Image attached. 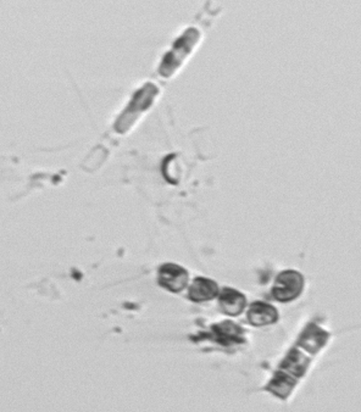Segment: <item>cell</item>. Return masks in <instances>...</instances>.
Wrapping results in <instances>:
<instances>
[{
  "instance_id": "6da1fadb",
  "label": "cell",
  "mask_w": 361,
  "mask_h": 412,
  "mask_svg": "<svg viewBox=\"0 0 361 412\" xmlns=\"http://www.w3.org/2000/svg\"><path fill=\"white\" fill-rule=\"evenodd\" d=\"M158 94L159 89L153 83H146L144 87L137 91L124 112L120 115L115 124V131L119 133L127 132L133 124L139 119V116L153 105Z\"/></svg>"
},
{
  "instance_id": "7a4b0ae2",
  "label": "cell",
  "mask_w": 361,
  "mask_h": 412,
  "mask_svg": "<svg viewBox=\"0 0 361 412\" xmlns=\"http://www.w3.org/2000/svg\"><path fill=\"white\" fill-rule=\"evenodd\" d=\"M199 39H201V33L197 28H187L186 32L175 41L172 49L164 56L159 67V74L164 77L172 76L179 70L186 58L192 53L193 48L197 46Z\"/></svg>"
},
{
  "instance_id": "3957f363",
  "label": "cell",
  "mask_w": 361,
  "mask_h": 412,
  "mask_svg": "<svg viewBox=\"0 0 361 412\" xmlns=\"http://www.w3.org/2000/svg\"><path fill=\"white\" fill-rule=\"evenodd\" d=\"M304 288V277L300 272L287 270L281 272L274 281L272 295L281 302H292L302 294Z\"/></svg>"
},
{
  "instance_id": "277c9868",
  "label": "cell",
  "mask_w": 361,
  "mask_h": 412,
  "mask_svg": "<svg viewBox=\"0 0 361 412\" xmlns=\"http://www.w3.org/2000/svg\"><path fill=\"white\" fill-rule=\"evenodd\" d=\"M158 282L172 293H179L189 282L188 271L177 264H164L159 267Z\"/></svg>"
},
{
  "instance_id": "5b68a950",
  "label": "cell",
  "mask_w": 361,
  "mask_h": 412,
  "mask_svg": "<svg viewBox=\"0 0 361 412\" xmlns=\"http://www.w3.org/2000/svg\"><path fill=\"white\" fill-rule=\"evenodd\" d=\"M247 305V299L236 289L224 288L219 294V309L229 316H238Z\"/></svg>"
},
{
  "instance_id": "8992f818",
  "label": "cell",
  "mask_w": 361,
  "mask_h": 412,
  "mask_svg": "<svg viewBox=\"0 0 361 412\" xmlns=\"http://www.w3.org/2000/svg\"><path fill=\"white\" fill-rule=\"evenodd\" d=\"M248 321L255 327L274 325L279 321V311L276 307L266 302H253L248 310Z\"/></svg>"
},
{
  "instance_id": "52a82bcc",
  "label": "cell",
  "mask_w": 361,
  "mask_h": 412,
  "mask_svg": "<svg viewBox=\"0 0 361 412\" xmlns=\"http://www.w3.org/2000/svg\"><path fill=\"white\" fill-rule=\"evenodd\" d=\"M219 294V285L215 281L205 277H197L189 287L188 298L194 302H208L215 299Z\"/></svg>"
},
{
  "instance_id": "ba28073f",
  "label": "cell",
  "mask_w": 361,
  "mask_h": 412,
  "mask_svg": "<svg viewBox=\"0 0 361 412\" xmlns=\"http://www.w3.org/2000/svg\"><path fill=\"white\" fill-rule=\"evenodd\" d=\"M327 337H329V335L326 333L325 330H320L319 327L311 325L303 333L300 340H299V344L308 352L315 354L320 350L321 347L325 345Z\"/></svg>"
},
{
  "instance_id": "9c48e42d",
  "label": "cell",
  "mask_w": 361,
  "mask_h": 412,
  "mask_svg": "<svg viewBox=\"0 0 361 412\" xmlns=\"http://www.w3.org/2000/svg\"><path fill=\"white\" fill-rule=\"evenodd\" d=\"M294 385H296V380L292 378L287 372L281 371L276 373L270 385H267V388L281 398H286L291 394Z\"/></svg>"
},
{
  "instance_id": "30bf717a",
  "label": "cell",
  "mask_w": 361,
  "mask_h": 412,
  "mask_svg": "<svg viewBox=\"0 0 361 412\" xmlns=\"http://www.w3.org/2000/svg\"><path fill=\"white\" fill-rule=\"evenodd\" d=\"M309 365V360L297 350H292L282 362V370L294 375H302Z\"/></svg>"
},
{
  "instance_id": "8fae6325",
  "label": "cell",
  "mask_w": 361,
  "mask_h": 412,
  "mask_svg": "<svg viewBox=\"0 0 361 412\" xmlns=\"http://www.w3.org/2000/svg\"><path fill=\"white\" fill-rule=\"evenodd\" d=\"M215 335H217V340L222 344H229L231 342L239 340L241 328L234 325V322H224L221 325L214 327Z\"/></svg>"
}]
</instances>
